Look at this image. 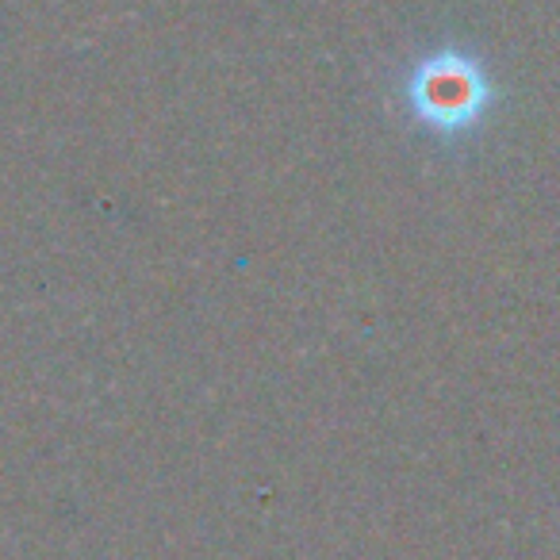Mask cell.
Returning <instances> with one entry per match:
<instances>
[{
    "label": "cell",
    "instance_id": "6da1fadb",
    "mask_svg": "<svg viewBox=\"0 0 560 560\" xmlns=\"http://www.w3.org/2000/svg\"><path fill=\"white\" fill-rule=\"evenodd\" d=\"M404 96L411 116L427 131L442 135V139H457L488 116L495 89L472 55L457 47H442L407 73Z\"/></svg>",
    "mask_w": 560,
    "mask_h": 560
}]
</instances>
